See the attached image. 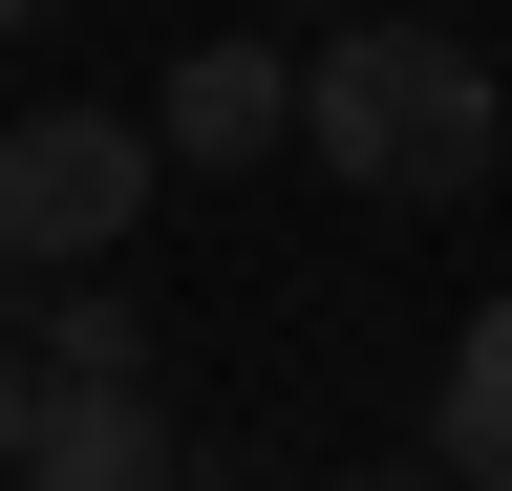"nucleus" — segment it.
<instances>
[{"mask_svg": "<svg viewBox=\"0 0 512 491\" xmlns=\"http://www.w3.org/2000/svg\"><path fill=\"white\" fill-rule=\"evenodd\" d=\"M320 491H448V470H320Z\"/></svg>", "mask_w": 512, "mask_h": 491, "instance_id": "6e6552de", "label": "nucleus"}, {"mask_svg": "<svg viewBox=\"0 0 512 491\" xmlns=\"http://www.w3.org/2000/svg\"><path fill=\"white\" fill-rule=\"evenodd\" d=\"M150 150H171V171H256V150H299V65H278V43H192V65L150 86Z\"/></svg>", "mask_w": 512, "mask_h": 491, "instance_id": "7ed1b4c3", "label": "nucleus"}, {"mask_svg": "<svg viewBox=\"0 0 512 491\" xmlns=\"http://www.w3.org/2000/svg\"><path fill=\"white\" fill-rule=\"evenodd\" d=\"M150 193H171L150 107H22V129H0V257L22 278H107L128 235H150Z\"/></svg>", "mask_w": 512, "mask_h": 491, "instance_id": "f03ea898", "label": "nucleus"}, {"mask_svg": "<svg viewBox=\"0 0 512 491\" xmlns=\"http://www.w3.org/2000/svg\"><path fill=\"white\" fill-rule=\"evenodd\" d=\"M22 22H43V0H0V43H22Z\"/></svg>", "mask_w": 512, "mask_h": 491, "instance_id": "1a4fd4ad", "label": "nucleus"}, {"mask_svg": "<svg viewBox=\"0 0 512 491\" xmlns=\"http://www.w3.org/2000/svg\"><path fill=\"white\" fill-rule=\"evenodd\" d=\"M192 449H171V406L150 385H43L22 406V491H171Z\"/></svg>", "mask_w": 512, "mask_h": 491, "instance_id": "20e7f679", "label": "nucleus"}, {"mask_svg": "<svg viewBox=\"0 0 512 491\" xmlns=\"http://www.w3.org/2000/svg\"><path fill=\"white\" fill-rule=\"evenodd\" d=\"M427 470H448V491H512V299H470V342H448V385H427Z\"/></svg>", "mask_w": 512, "mask_h": 491, "instance_id": "39448f33", "label": "nucleus"}, {"mask_svg": "<svg viewBox=\"0 0 512 491\" xmlns=\"http://www.w3.org/2000/svg\"><path fill=\"white\" fill-rule=\"evenodd\" d=\"M43 385H150V321L86 278V321H43Z\"/></svg>", "mask_w": 512, "mask_h": 491, "instance_id": "423d86ee", "label": "nucleus"}, {"mask_svg": "<svg viewBox=\"0 0 512 491\" xmlns=\"http://www.w3.org/2000/svg\"><path fill=\"white\" fill-rule=\"evenodd\" d=\"M491 129H512V107H491V65L448 22H342L299 65V150L342 171L363 214H470L491 193Z\"/></svg>", "mask_w": 512, "mask_h": 491, "instance_id": "f257e3e1", "label": "nucleus"}, {"mask_svg": "<svg viewBox=\"0 0 512 491\" xmlns=\"http://www.w3.org/2000/svg\"><path fill=\"white\" fill-rule=\"evenodd\" d=\"M171 491H214V470H171Z\"/></svg>", "mask_w": 512, "mask_h": 491, "instance_id": "9d476101", "label": "nucleus"}, {"mask_svg": "<svg viewBox=\"0 0 512 491\" xmlns=\"http://www.w3.org/2000/svg\"><path fill=\"white\" fill-rule=\"evenodd\" d=\"M22 406H43V363H22V321H0V491H22Z\"/></svg>", "mask_w": 512, "mask_h": 491, "instance_id": "0eeeda50", "label": "nucleus"}]
</instances>
